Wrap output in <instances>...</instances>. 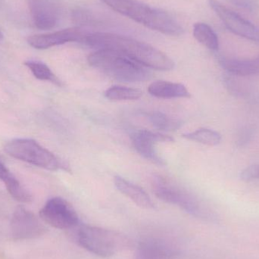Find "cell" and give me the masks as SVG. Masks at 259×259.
<instances>
[{"label": "cell", "instance_id": "1", "mask_svg": "<svg viewBox=\"0 0 259 259\" xmlns=\"http://www.w3.org/2000/svg\"><path fill=\"white\" fill-rule=\"evenodd\" d=\"M83 44L101 50L109 49L124 53L144 66L161 71L175 68V62L165 53L146 42L110 33H88Z\"/></svg>", "mask_w": 259, "mask_h": 259}, {"label": "cell", "instance_id": "2", "mask_svg": "<svg viewBox=\"0 0 259 259\" xmlns=\"http://www.w3.org/2000/svg\"><path fill=\"white\" fill-rule=\"evenodd\" d=\"M88 60L91 66L119 81L143 82L150 80L152 77L149 68L117 50H98L91 53Z\"/></svg>", "mask_w": 259, "mask_h": 259}, {"label": "cell", "instance_id": "3", "mask_svg": "<svg viewBox=\"0 0 259 259\" xmlns=\"http://www.w3.org/2000/svg\"><path fill=\"white\" fill-rule=\"evenodd\" d=\"M118 13L128 17L153 30L169 35L180 36L184 33L181 24L168 13L149 7L137 0H103Z\"/></svg>", "mask_w": 259, "mask_h": 259}, {"label": "cell", "instance_id": "4", "mask_svg": "<svg viewBox=\"0 0 259 259\" xmlns=\"http://www.w3.org/2000/svg\"><path fill=\"white\" fill-rule=\"evenodd\" d=\"M72 230L76 243L99 257L112 256L131 246L129 239L118 231L86 225H79Z\"/></svg>", "mask_w": 259, "mask_h": 259}, {"label": "cell", "instance_id": "5", "mask_svg": "<svg viewBox=\"0 0 259 259\" xmlns=\"http://www.w3.org/2000/svg\"><path fill=\"white\" fill-rule=\"evenodd\" d=\"M152 185L155 196L163 202L178 205L197 219L209 222H217V214L214 211L188 190L161 177L154 178Z\"/></svg>", "mask_w": 259, "mask_h": 259}, {"label": "cell", "instance_id": "6", "mask_svg": "<svg viewBox=\"0 0 259 259\" xmlns=\"http://www.w3.org/2000/svg\"><path fill=\"white\" fill-rule=\"evenodd\" d=\"M4 150L12 158L47 170H57L62 166L53 152L31 139H15L6 143Z\"/></svg>", "mask_w": 259, "mask_h": 259}, {"label": "cell", "instance_id": "7", "mask_svg": "<svg viewBox=\"0 0 259 259\" xmlns=\"http://www.w3.org/2000/svg\"><path fill=\"white\" fill-rule=\"evenodd\" d=\"M39 217L47 225L59 230H72L80 225L74 207L62 197H53L39 211Z\"/></svg>", "mask_w": 259, "mask_h": 259}, {"label": "cell", "instance_id": "8", "mask_svg": "<svg viewBox=\"0 0 259 259\" xmlns=\"http://www.w3.org/2000/svg\"><path fill=\"white\" fill-rule=\"evenodd\" d=\"M11 234L15 240L36 239L47 233V228L31 211L23 206L17 207L10 223Z\"/></svg>", "mask_w": 259, "mask_h": 259}, {"label": "cell", "instance_id": "9", "mask_svg": "<svg viewBox=\"0 0 259 259\" xmlns=\"http://www.w3.org/2000/svg\"><path fill=\"white\" fill-rule=\"evenodd\" d=\"M209 5L230 31L245 39L259 42V27L225 7L218 0H209Z\"/></svg>", "mask_w": 259, "mask_h": 259}, {"label": "cell", "instance_id": "10", "mask_svg": "<svg viewBox=\"0 0 259 259\" xmlns=\"http://www.w3.org/2000/svg\"><path fill=\"white\" fill-rule=\"evenodd\" d=\"M131 140L134 149L140 155L160 166L164 165L166 162L157 153L155 145L160 142L169 143L174 141V139L170 136L148 130H139L135 131L131 134Z\"/></svg>", "mask_w": 259, "mask_h": 259}, {"label": "cell", "instance_id": "11", "mask_svg": "<svg viewBox=\"0 0 259 259\" xmlns=\"http://www.w3.org/2000/svg\"><path fill=\"white\" fill-rule=\"evenodd\" d=\"M88 34L78 27H73L45 34L33 35L28 37L27 42L36 50H47L69 42H83Z\"/></svg>", "mask_w": 259, "mask_h": 259}, {"label": "cell", "instance_id": "12", "mask_svg": "<svg viewBox=\"0 0 259 259\" xmlns=\"http://www.w3.org/2000/svg\"><path fill=\"white\" fill-rule=\"evenodd\" d=\"M35 26L40 30H50L57 25L59 6L55 0H27Z\"/></svg>", "mask_w": 259, "mask_h": 259}, {"label": "cell", "instance_id": "13", "mask_svg": "<svg viewBox=\"0 0 259 259\" xmlns=\"http://www.w3.org/2000/svg\"><path fill=\"white\" fill-rule=\"evenodd\" d=\"M179 255V249L170 242L149 238L139 243L134 259H177Z\"/></svg>", "mask_w": 259, "mask_h": 259}, {"label": "cell", "instance_id": "14", "mask_svg": "<svg viewBox=\"0 0 259 259\" xmlns=\"http://www.w3.org/2000/svg\"><path fill=\"white\" fill-rule=\"evenodd\" d=\"M114 182L119 192L129 198L140 208L151 209L155 206L152 199L142 187L130 182L120 176L115 177Z\"/></svg>", "mask_w": 259, "mask_h": 259}, {"label": "cell", "instance_id": "15", "mask_svg": "<svg viewBox=\"0 0 259 259\" xmlns=\"http://www.w3.org/2000/svg\"><path fill=\"white\" fill-rule=\"evenodd\" d=\"M148 92L150 95L161 99L190 97V92L184 85L165 80H156L152 82L148 88Z\"/></svg>", "mask_w": 259, "mask_h": 259}, {"label": "cell", "instance_id": "16", "mask_svg": "<svg viewBox=\"0 0 259 259\" xmlns=\"http://www.w3.org/2000/svg\"><path fill=\"white\" fill-rule=\"evenodd\" d=\"M220 64L231 74L250 76L259 74V56L252 59H222Z\"/></svg>", "mask_w": 259, "mask_h": 259}, {"label": "cell", "instance_id": "17", "mask_svg": "<svg viewBox=\"0 0 259 259\" xmlns=\"http://www.w3.org/2000/svg\"><path fill=\"white\" fill-rule=\"evenodd\" d=\"M193 36L198 42L209 49L216 51L219 48L218 35L213 29L205 23H196L193 27Z\"/></svg>", "mask_w": 259, "mask_h": 259}, {"label": "cell", "instance_id": "18", "mask_svg": "<svg viewBox=\"0 0 259 259\" xmlns=\"http://www.w3.org/2000/svg\"><path fill=\"white\" fill-rule=\"evenodd\" d=\"M183 137L191 141L202 143L207 146H214L222 141V135L218 131L208 128H200L183 134Z\"/></svg>", "mask_w": 259, "mask_h": 259}, {"label": "cell", "instance_id": "19", "mask_svg": "<svg viewBox=\"0 0 259 259\" xmlns=\"http://www.w3.org/2000/svg\"><path fill=\"white\" fill-rule=\"evenodd\" d=\"M24 65L29 68L33 76L38 80L50 81L57 86H62V81L44 62L30 60L24 62Z\"/></svg>", "mask_w": 259, "mask_h": 259}, {"label": "cell", "instance_id": "20", "mask_svg": "<svg viewBox=\"0 0 259 259\" xmlns=\"http://www.w3.org/2000/svg\"><path fill=\"white\" fill-rule=\"evenodd\" d=\"M149 122L158 130L164 131H176L182 125V122L176 118L168 116L161 112H152L147 114Z\"/></svg>", "mask_w": 259, "mask_h": 259}, {"label": "cell", "instance_id": "21", "mask_svg": "<svg viewBox=\"0 0 259 259\" xmlns=\"http://www.w3.org/2000/svg\"><path fill=\"white\" fill-rule=\"evenodd\" d=\"M106 98L115 101L137 100L143 96L140 90L122 86H112L105 92Z\"/></svg>", "mask_w": 259, "mask_h": 259}, {"label": "cell", "instance_id": "22", "mask_svg": "<svg viewBox=\"0 0 259 259\" xmlns=\"http://www.w3.org/2000/svg\"><path fill=\"white\" fill-rule=\"evenodd\" d=\"M3 183L9 194L15 200L24 203H28L33 200L31 194L21 186L19 181L13 175H12L6 178Z\"/></svg>", "mask_w": 259, "mask_h": 259}, {"label": "cell", "instance_id": "23", "mask_svg": "<svg viewBox=\"0 0 259 259\" xmlns=\"http://www.w3.org/2000/svg\"><path fill=\"white\" fill-rule=\"evenodd\" d=\"M240 179L245 182H250L259 179V164H254L246 167L240 172Z\"/></svg>", "mask_w": 259, "mask_h": 259}, {"label": "cell", "instance_id": "24", "mask_svg": "<svg viewBox=\"0 0 259 259\" xmlns=\"http://www.w3.org/2000/svg\"><path fill=\"white\" fill-rule=\"evenodd\" d=\"M229 1L232 3L233 4L236 5L239 7L247 9V10H253L256 6L255 2L252 1V0H229Z\"/></svg>", "mask_w": 259, "mask_h": 259}, {"label": "cell", "instance_id": "25", "mask_svg": "<svg viewBox=\"0 0 259 259\" xmlns=\"http://www.w3.org/2000/svg\"><path fill=\"white\" fill-rule=\"evenodd\" d=\"M12 175V174H11L10 171L6 168V166L0 162V180L3 182L6 178H9Z\"/></svg>", "mask_w": 259, "mask_h": 259}, {"label": "cell", "instance_id": "26", "mask_svg": "<svg viewBox=\"0 0 259 259\" xmlns=\"http://www.w3.org/2000/svg\"><path fill=\"white\" fill-rule=\"evenodd\" d=\"M3 39V33H2L1 30H0V41L2 40V39Z\"/></svg>", "mask_w": 259, "mask_h": 259}]
</instances>
